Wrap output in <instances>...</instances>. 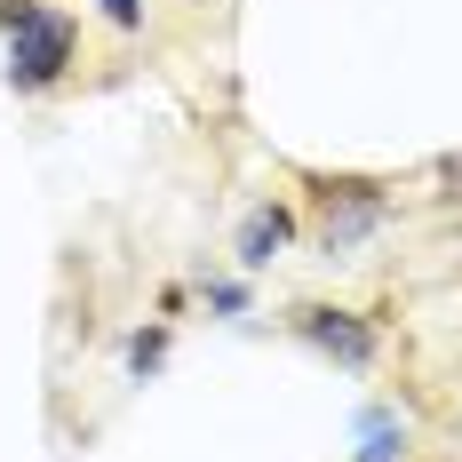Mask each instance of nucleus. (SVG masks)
<instances>
[{
	"instance_id": "nucleus-7",
	"label": "nucleus",
	"mask_w": 462,
	"mask_h": 462,
	"mask_svg": "<svg viewBox=\"0 0 462 462\" xmlns=\"http://www.w3.org/2000/svg\"><path fill=\"white\" fill-rule=\"evenodd\" d=\"M208 311L239 319V311H247V287H239V279H208Z\"/></svg>"
},
{
	"instance_id": "nucleus-8",
	"label": "nucleus",
	"mask_w": 462,
	"mask_h": 462,
	"mask_svg": "<svg viewBox=\"0 0 462 462\" xmlns=\"http://www.w3.org/2000/svg\"><path fill=\"white\" fill-rule=\"evenodd\" d=\"M96 8H104L120 32H136V24H143V0H96Z\"/></svg>"
},
{
	"instance_id": "nucleus-1",
	"label": "nucleus",
	"mask_w": 462,
	"mask_h": 462,
	"mask_svg": "<svg viewBox=\"0 0 462 462\" xmlns=\"http://www.w3.org/2000/svg\"><path fill=\"white\" fill-rule=\"evenodd\" d=\"M0 32H8V80L24 96L56 88L72 72V16L48 0H0Z\"/></svg>"
},
{
	"instance_id": "nucleus-6",
	"label": "nucleus",
	"mask_w": 462,
	"mask_h": 462,
	"mask_svg": "<svg viewBox=\"0 0 462 462\" xmlns=\"http://www.w3.org/2000/svg\"><path fill=\"white\" fill-rule=\"evenodd\" d=\"M160 359H168V319H160V327H143L136 343H128V374L143 383V374H160Z\"/></svg>"
},
{
	"instance_id": "nucleus-3",
	"label": "nucleus",
	"mask_w": 462,
	"mask_h": 462,
	"mask_svg": "<svg viewBox=\"0 0 462 462\" xmlns=\"http://www.w3.org/2000/svg\"><path fill=\"white\" fill-rule=\"evenodd\" d=\"M287 327H295L311 351H327L335 367H351V374H367V367H374V327L359 319V311H335V303H303V311H295Z\"/></svg>"
},
{
	"instance_id": "nucleus-4",
	"label": "nucleus",
	"mask_w": 462,
	"mask_h": 462,
	"mask_svg": "<svg viewBox=\"0 0 462 462\" xmlns=\"http://www.w3.org/2000/svg\"><path fill=\"white\" fill-rule=\"evenodd\" d=\"M287 239H295V216H287L279 199H263V208H247V224H239V239H231V255H239V272H263Z\"/></svg>"
},
{
	"instance_id": "nucleus-2",
	"label": "nucleus",
	"mask_w": 462,
	"mask_h": 462,
	"mask_svg": "<svg viewBox=\"0 0 462 462\" xmlns=\"http://www.w3.org/2000/svg\"><path fill=\"white\" fill-rule=\"evenodd\" d=\"M374 231H383V184L367 176H343V184H319V255H359Z\"/></svg>"
},
{
	"instance_id": "nucleus-5",
	"label": "nucleus",
	"mask_w": 462,
	"mask_h": 462,
	"mask_svg": "<svg viewBox=\"0 0 462 462\" xmlns=\"http://www.w3.org/2000/svg\"><path fill=\"white\" fill-rule=\"evenodd\" d=\"M351 462H407V422L391 415V407H367V415H359V455Z\"/></svg>"
}]
</instances>
